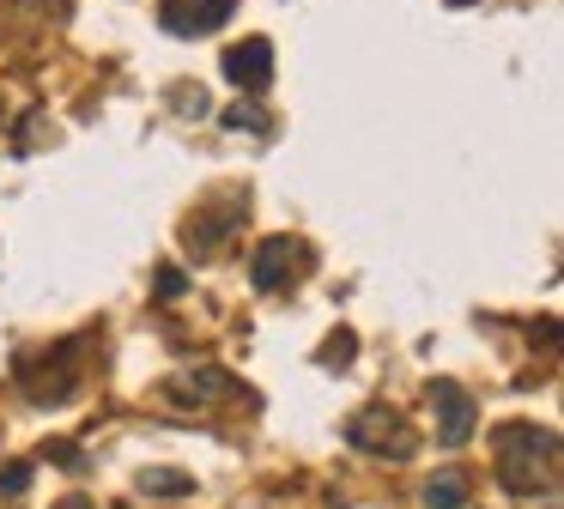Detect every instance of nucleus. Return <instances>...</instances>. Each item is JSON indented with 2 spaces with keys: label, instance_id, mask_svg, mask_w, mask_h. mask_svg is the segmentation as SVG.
Instances as JSON below:
<instances>
[{
  "label": "nucleus",
  "instance_id": "1",
  "mask_svg": "<svg viewBox=\"0 0 564 509\" xmlns=\"http://www.w3.org/2000/svg\"><path fill=\"white\" fill-rule=\"evenodd\" d=\"M491 448H498V485L510 497H534L558 485V436L540 424H498Z\"/></svg>",
  "mask_w": 564,
  "mask_h": 509
},
{
  "label": "nucleus",
  "instance_id": "2",
  "mask_svg": "<svg viewBox=\"0 0 564 509\" xmlns=\"http://www.w3.org/2000/svg\"><path fill=\"white\" fill-rule=\"evenodd\" d=\"M346 443L365 448V455H394V461L413 455V431H406L401 412H389V407H365V412H358V419L346 424Z\"/></svg>",
  "mask_w": 564,
  "mask_h": 509
},
{
  "label": "nucleus",
  "instance_id": "3",
  "mask_svg": "<svg viewBox=\"0 0 564 509\" xmlns=\"http://www.w3.org/2000/svg\"><path fill=\"white\" fill-rule=\"evenodd\" d=\"M431 412H437V436H443V448H462L467 436H474L479 407H474V394H467L462 382H431Z\"/></svg>",
  "mask_w": 564,
  "mask_h": 509
},
{
  "label": "nucleus",
  "instance_id": "4",
  "mask_svg": "<svg viewBox=\"0 0 564 509\" xmlns=\"http://www.w3.org/2000/svg\"><path fill=\"white\" fill-rule=\"evenodd\" d=\"M219 67H225V79H231L237 91L256 97V91H268V79H273V43L268 36H243V43L225 48Z\"/></svg>",
  "mask_w": 564,
  "mask_h": 509
},
{
  "label": "nucleus",
  "instance_id": "5",
  "mask_svg": "<svg viewBox=\"0 0 564 509\" xmlns=\"http://www.w3.org/2000/svg\"><path fill=\"white\" fill-rule=\"evenodd\" d=\"M237 12V0H159V24L171 36H207Z\"/></svg>",
  "mask_w": 564,
  "mask_h": 509
},
{
  "label": "nucleus",
  "instance_id": "6",
  "mask_svg": "<svg viewBox=\"0 0 564 509\" xmlns=\"http://www.w3.org/2000/svg\"><path fill=\"white\" fill-rule=\"evenodd\" d=\"M297 267H304V249L292 237H268L249 261V273H256V291H285L297 279Z\"/></svg>",
  "mask_w": 564,
  "mask_h": 509
},
{
  "label": "nucleus",
  "instance_id": "7",
  "mask_svg": "<svg viewBox=\"0 0 564 509\" xmlns=\"http://www.w3.org/2000/svg\"><path fill=\"white\" fill-rule=\"evenodd\" d=\"M237 218H243V194H231V201H225V213H195V225H183V242L195 254H213L237 230Z\"/></svg>",
  "mask_w": 564,
  "mask_h": 509
},
{
  "label": "nucleus",
  "instance_id": "8",
  "mask_svg": "<svg viewBox=\"0 0 564 509\" xmlns=\"http://www.w3.org/2000/svg\"><path fill=\"white\" fill-rule=\"evenodd\" d=\"M195 491V473L183 467H147L140 473V497H188Z\"/></svg>",
  "mask_w": 564,
  "mask_h": 509
},
{
  "label": "nucleus",
  "instance_id": "9",
  "mask_svg": "<svg viewBox=\"0 0 564 509\" xmlns=\"http://www.w3.org/2000/svg\"><path fill=\"white\" fill-rule=\"evenodd\" d=\"M425 509H467V479L455 467H443L437 479L425 485Z\"/></svg>",
  "mask_w": 564,
  "mask_h": 509
},
{
  "label": "nucleus",
  "instance_id": "10",
  "mask_svg": "<svg viewBox=\"0 0 564 509\" xmlns=\"http://www.w3.org/2000/svg\"><path fill=\"white\" fill-rule=\"evenodd\" d=\"M176 388H183L188 400H213V394H231V376H219L213 364H200V370H188Z\"/></svg>",
  "mask_w": 564,
  "mask_h": 509
},
{
  "label": "nucleus",
  "instance_id": "11",
  "mask_svg": "<svg viewBox=\"0 0 564 509\" xmlns=\"http://www.w3.org/2000/svg\"><path fill=\"white\" fill-rule=\"evenodd\" d=\"M225 128L231 133H268V109L261 104H231L225 109Z\"/></svg>",
  "mask_w": 564,
  "mask_h": 509
},
{
  "label": "nucleus",
  "instance_id": "12",
  "mask_svg": "<svg viewBox=\"0 0 564 509\" xmlns=\"http://www.w3.org/2000/svg\"><path fill=\"white\" fill-rule=\"evenodd\" d=\"M31 491V461H7L0 467V497H25Z\"/></svg>",
  "mask_w": 564,
  "mask_h": 509
},
{
  "label": "nucleus",
  "instance_id": "13",
  "mask_svg": "<svg viewBox=\"0 0 564 509\" xmlns=\"http://www.w3.org/2000/svg\"><path fill=\"white\" fill-rule=\"evenodd\" d=\"M352 351H358V339L340 327V334H328V339H322V351H316V358H322V364H346Z\"/></svg>",
  "mask_w": 564,
  "mask_h": 509
},
{
  "label": "nucleus",
  "instance_id": "14",
  "mask_svg": "<svg viewBox=\"0 0 564 509\" xmlns=\"http://www.w3.org/2000/svg\"><path fill=\"white\" fill-rule=\"evenodd\" d=\"M183 291H188V279L176 267H159V297H183Z\"/></svg>",
  "mask_w": 564,
  "mask_h": 509
},
{
  "label": "nucleus",
  "instance_id": "15",
  "mask_svg": "<svg viewBox=\"0 0 564 509\" xmlns=\"http://www.w3.org/2000/svg\"><path fill=\"white\" fill-rule=\"evenodd\" d=\"M55 509H98V503H86V497H62Z\"/></svg>",
  "mask_w": 564,
  "mask_h": 509
}]
</instances>
